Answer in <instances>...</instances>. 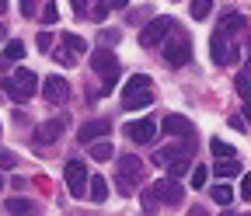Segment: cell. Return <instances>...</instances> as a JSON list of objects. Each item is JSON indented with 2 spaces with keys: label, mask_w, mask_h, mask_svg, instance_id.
I'll use <instances>...</instances> for the list:
<instances>
[{
  "label": "cell",
  "mask_w": 251,
  "mask_h": 216,
  "mask_svg": "<svg viewBox=\"0 0 251 216\" xmlns=\"http://www.w3.org/2000/svg\"><path fill=\"white\" fill-rule=\"evenodd\" d=\"M4 91L21 105V101H31L35 98V91H39V77L31 73V70H18L14 77H7L4 80Z\"/></svg>",
  "instance_id": "obj_1"
},
{
  "label": "cell",
  "mask_w": 251,
  "mask_h": 216,
  "mask_svg": "<svg viewBox=\"0 0 251 216\" xmlns=\"http://www.w3.org/2000/svg\"><path fill=\"white\" fill-rule=\"evenodd\" d=\"M91 70L101 77V91H108V87L115 84V77H119V59H115V52H112V49H94V52H91Z\"/></svg>",
  "instance_id": "obj_2"
},
{
  "label": "cell",
  "mask_w": 251,
  "mask_h": 216,
  "mask_svg": "<svg viewBox=\"0 0 251 216\" xmlns=\"http://www.w3.org/2000/svg\"><path fill=\"white\" fill-rule=\"evenodd\" d=\"M63 174H67L70 195H74V199H84V195H87V168H84V161H67Z\"/></svg>",
  "instance_id": "obj_3"
},
{
  "label": "cell",
  "mask_w": 251,
  "mask_h": 216,
  "mask_svg": "<svg viewBox=\"0 0 251 216\" xmlns=\"http://www.w3.org/2000/svg\"><path fill=\"white\" fill-rule=\"evenodd\" d=\"M161 49H164V59H168L171 67H185L188 59H192V46H188V35L168 39V42H161Z\"/></svg>",
  "instance_id": "obj_4"
},
{
  "label": "cell",
  "mask_w": 251,
  "mask_h": 216,
  "mask_svg": "<svg viewBox=\"0 0 251 216\" xmlns=\"http://www.w3.org/2000/svg\"><path fill=\"white\" fill-rule=\"evenodd\" d=\"M168 28H171V18H153V21H147L143 24V32H140V46H147V49H153L157 42H164V35H168Z\"/></svg>",
  "instance_id": "obj_5"
},
{
  "label": "cell",
  "mask_w": 251,
  "mask_h": 216,
  "mask_svg": "<svg viewBox=\"0 0 251 216\" xmlns=\"http://www.w3.org/2000/svg\"><path fill=\"white\" fill-rule=\"evenodd\" d=\"M157 122L153 119H136V122H129L126 126V140H133V143H150L153 136H157Z\"/></svg>",
  "instance_id": "obj_6"
},
{
  "label": "cell",
  "mask_w": 251,
  "mask_h": 216,
  "mask_svg": "<svg viewBox=\"0 0 251 216\" xmlns=\"http://www.w3.org/2000/svg\"><path fill=\"white\" fill-rule=\"evenodd\" d=\"M244 32V14H237V11H227L224 18H220V24H216V32L213 35H220V39H234V35H241Z\"/></svg>",
  "instance_id": "obj_7"
},
{
  "label": "cell",
  "mask_w": 251,
  "mask_h": 216,
  "mask_svg": "<svg viewBox=\"0 0 251 216\" xmlns=\"http://www.w3.org/2000/svg\"><path fill=\"white\" fill-rule=\"evenodd\" d=\"M42 95H46V101L63 105V101L70 98V84L63 80V77H46V84H42Z\"/></svg>",
  "instance_id": "obj_8"
},
{
  "label": "cell",
  "mask_w": 251,
  "mask_h": 216,
  "mask_svg": "<svg viewBox=\"0 0 251 216\" xmlns=\"http://www.w3.org/2000/svg\"><path fill=\"white\" fill-rule=\"evenodd\" d=\"M108 129H112V126H108L105 119H91V122H84V126L77 129V140H80V143H98V140L108 136Z\"/></svg>",
  "instance_id": "obj_9"
},
{
  "label": "cell",
  "mask_w": 251,
  "mask_h": 216,
  "mask_svg": "<svg viewBox=\"0 0 251 216\" xmlns=\"http://www.w3.org/2000/svg\"><path fill=\"white\" fill-rule=\"evenodd\" d=\"M153 195H157V202H168V206H178L181 199H185V189L178 181H157V189H153Z\"/></svg>",
  "instance_id": "obj_10"
},
{
  "label": "cell",
  "mask_w": 251,
  "mask_h": 216,
  "mask_svg": "<svg viewBox=\"0 0 251 216\" xmlns=\"http://www.w3.org/2000/svg\"><path fill=\"white\" fill-rule=\"evenodd\" d=\"M63 126H67L63 119H49V122H42V126L35 129V143H56V140L63 136Z\"/></svg>",
  "instance_id": "obj_11"
},
{
  "label": "cell",
  "mask_w": 251,
  "mask_h": 216,
  "mask_svg": "<svg viewBox=\"0 0 251 216\" xmlns=\"http://www.w3.org/2000/svg\"><path fill=\"white\" fill-rule=\"evenodd\" d=\"M122 105H126V112L150 108L153 105V91H133V95H122Z\"/></svg>",
  "instance_id": "obj_12"
},
{
  "label": "cell",
  "mask_w": 251,
  "mask_h": 216,
  "mask_svg": "<svg viewBox=\"0 0 251 216\" xmlns=\"http://www.w3.org/2000/svg\"><path fill=\"white\" fill-rule=\"evenodd\" d=\"M181 157H188V146H161V150L153 153V164L168 168V164H175V161H181Z\"/></svg>",
  "instance_id": "obj_13"
},
{
  "label": "cell",
  "mask_w": 251,
  "mask_h": 216,
  "mask_svg": "<svg viewBox=\"0 0 251 216\" xmlns=\"http://www.w3.org/2000/svg\"><path fill=\"white\" fill-rule=\"evenodd\" d=\"M161 129H168L171 136H192V122H188L185 115H168Z\"/></svg>",
  "instance_id": "obj_14"
},
{
  "label": "cell",
  "mask_w": 251,
  "mask_h": 216,
  "mask_svg": "<svg viewBox=\"0 0 251 216\" xmlns=\"http://www.w3.org/2000/svg\"><path fill=\"white\" fill-rule=\"evenodd\" d=\"M140 171H143V164L133 157V153L119 161V178H122V181H136V178H140Z\"/></svg>",
  "instance_id": "obj_15"
},
{
  "label": "cell",
  "mask_w": 251,
  "mask_h": 216,
  "mask_svg": "<svg viewBox=\"0 0 251 216\" xmlns=\"http://www.w3.org/2000/svg\"><path fill=\"white\" fill-rule=\"evenodd\" d=\"M133 91H153V80H150L147 73H133L129 80H126V87H122V95H133Z\"/></svg>",
  "instance_id": "obj_16"
},
{
  "label": "cell",
  "mask_w": 251,
  "mask_h": 216,
  "mask_svg": "<svg viewBox=\"0 0 251 216\" xmlns=\"http://www.w3.org/2000/svg\"><path fill=\"white\" fill-rule=\"evenodd\" d=\"M87 195H91V202H105V199H108L105 178H87Z\"/></svg>",
  "instance_id": "obj_17"
},
{
  "label": "cell",
  "mask_w": 251,
  "mask_h": 216,
  "mask_svg": "<svg viewBox=\"0 0 251 216\" xmlns=\"http://www.w3.org/2000/svg\"><path fill=\"white\" fill-rule=\"evenodd\" d=\"M7 213L11 216H28V213H35V202H31V199H7Z\"/></svg>",
  "instance_id": "obj_18"
},
{
  "label": "cell",
  "mask_w": 251,
  "mask_h": 216,
  "mask_svg": "<svg viewBox=\"0 0 251 216\" xmlns=\"http://www.w3.org/2000/svg\"><path fill=\"white\" fill-rule=\"evenodd\" d=\"M63 49L74 52V56H80V52H87V39H80V35L67 32V35H63Z\"/></svg>",
  "instance_id": "obj_19"
},
{
  "label": "cell",
  "mask_w": 251,
  "mask_h": 216,
  "mask_svg": "<svg viewBox=\"0 0 251 216\" xmlns=\"http://www.w3.org/2000/svg\"><path fill=\"white\" fill-rule=\"evenodd\" d=\"M87 153H91L94 161H108L112 153H115V146H112L108 140H98V143H91V150H87Z\"/></svg>",
  "instance_id": "obj_20"
},
{
  "label": "cell",
  "mask_w": 251,
  "mask_h": 216,
  "mask_svg": "<svg viewBox=\"0 0 251 216\" xmlns=\"http://www.w3.org/2000/svg\"><path fill=\"white\" fill-rule=\"evenodd\" d=\"M213 174L216 178H234V174H241V164L237 161H220V164H213Z\"/></svg>",
  "instance_id": "obj_21"
},
{
  "label": "cell",
  "mask_w": 251,
  "mask_h": 216,
  "mask_svg": "<svg viewBox=\"0 0 251 216\" xmlns=\"http://www.w3.org/2000/svg\"><path fill=\"white\" fill-rule=\"evenodd\" d=\"M209 146H213V157H220V161H234V153H237V150H234L230 143H224V140H213Z\"/></svg>",
  "instance_id": "obj_22"
},
{
  "label": "cell",
  "mask_w": 251,
  "mask_h": 216,
  "mask_svg": "<svg viewBox=\"0 0 251 216\" xmlns=\"http://www.w3.org/2000/svg\"><path fill=\"white\" fill-rule=\"evenodd\" d=\"M213 202L216 206H230L234 202V189H230V185H216V189H213Z\"/></svg>",
  "instance_id": "obj_23"
},
{
  "label": "cell",
  "mask_w": 251,
  "mask_h": 216,
  "mask_svg": "<svg viewBox=\"0 0 251 216\" xmlns=\"http://www.w3.org/2000/svg\"><path fill=\"white\" fill-rule=\"evenodd\" d=\"M206 181H209V168H192V181H188V185H192V189H206Z\"/></svg>",
  "instance_id": "obj_24"
},
{
  "label": "cell",
  "mask_w": 251,
  "mask_h": 216,
  "mask_svg": "<svg viewBox=\"0 0 251 216\" xmlns=\"http://www.w3.org/2000/svg\"><path fill=\"white\" fill-rule=\"evenodd\" d=\"M188 11H192V18H209V11H213V4H209V0H196V4H188Z\"/></svg>",
  "instance_id": "obj_25"
},
{
  "label": "cell",
  "mask_w": 251,
  "mask_h": 216,
  "mask_svg": "<svg viewBox=\"0 0 251 216\" xmlns=\"http://www.w3.org/2000/svg\"><path fill=\"white\" fill-rule=\"evenodd\" d=\"M11 59H25V46H21V42H7V49H4V63H11Z\"/></svg>",
  "instance_id": "obj_26"
},
{
  "label": "cell",
  "mask_w": 251,
  "mask_h": 216,
  "mask_svg": "<svg viewBox=\"0 0 251 216\" xmlns=\"http://www.w3.org/2000/svg\"><path fill=\"white\" fill-rule=\"evenodd\" d=\"M188 164H192V161H188V157H181V161H175V164H168V174H171V178H181V174L188 171Z\"/></svg>",
  "instance_id": "obj_27"
},
{
  "label": "cell",
  "mask_w": 251,
  "mask_h": 216,
  "mask_svg": "<svg viewBox=\"0 0 251 216\" xmlns=\"http://www.w3.org/2000/svg\"><path fill=\"white\" fill-rule=\"evenodd\" d=\"M39 18H42V21H46V24H56V21H59V7H56V4H46V7H42V14H39Z\"/></svg>",
  "instance_id": "obj_28"
},
{
  "label": "cell",
  "mask_w": 251,
  "mask_h": 216,
  "mask_svg": "<svg viewBox=\"0 0 251 216\" xmlns=\"http://www.w3.org/2000/svg\"><path fill=\"white\" fill-rule=\"evenodd\" d=\"M108 11H112V4H94V7H91V14H87V18H94V21H101V18H105V14H108Z\"/></svg>",
  "instance_id": "obj_29"
},
{
  "label": "cell",
  "mask_w": 251,
  "mask_h": 216,
  "mask_svg": "<svg viewBox=\"0 0 251 216\" xmlns=\"http://www.w3.org/2000/svg\"><path fill=\"white\" fill-rule=\"evenodd\" d=\"M237 95H241V98H244V101L251 105V84H248L244 77H237Z\"/></svg>",
  "instance_id": "obj_30"
},
{
  "label": "cell",
  "mask_w": 251,
  "mask_h": 216,
  "mask_svg": "<svg viewBox=\"0 0 251 216\" xmlns=\"http://www.w3.org/2000/svg\"><path fill=\"white\" fill-rule=\"evenodd\" d=\"M14 164H18V157H14V153L0 150V171H7V168H14Z\"/></svg>",
  "instance_id": "obj_31"
},
{
  "label": "cell",
  "mask_w": 251,
  "mask_h": 216,
  "mask_svg": "<svg viewBox=\"0 0 251 216\" xmlns=\"http://www.w3.org/2000/svg\"><path fill=\"white\" fill-rule=\"evenodd\" d=\"M52 46H56V39H52L49 32H42V35H39V49H42V52H52Z\"/></svg>",
  "instance_id": "obj_32"
},
{
  "label": "cell",
  "mask_w": 251,
  "mask_h": 216,
  "mask_svg": "<svg viewBox=\"0 0 251 216\" xmlns=\"http://www.w3.org/2000/svg\"><path fill=\"white\" fill-rule=\"evenodd\" d=\"M241 199H244V202H251V174H244V178H241Z\"/></svg>",
  "instance_id": "obj_33"
},
{
  "label": "cell",
  "mask_w": 251,
  "mask_h": 216,
  "mask_svg": "<svg viewBox=\"0 0 251 216\" xmlns=\"http://www.w3.org/2000/svg\"><path fill=\"white\" fill-rule=\"evenodd\" d=\"M56 59H59V63H63V67H70V63H74V59H77V56H74V52H67V49H56Z\"/></svg>",
  "instance_id": "obj_34"
},
{
  "label": "cell",
  "mask_w": 251,
  "mask_h": 216,
  "mask_svg": "<svg viewBox=\"0 0 251 216\" xmlns=\"http://www.w3.org/2000/svg\"><path fill=\"white\" fill-rule=\"evenodd\" d=\"M153 206H157V195H153V189H150V192H143V209L150 213Z\"/></svg>",
  "instance_id": "obj_35"
},
{
  "label": "cell",
  "mask_w": 251,
  "mask_h": 216,
  "mask_svg": "<svg viewBox=\"0 0 251 216\" xmlns=\"http://www.w3.org/2000/svg\"><path fill=\"white\" fill-rule=\"evenodd\" d=\"M115 189H119V195H133V181H122V178H119Z\"/></svg>",
  "instance_id": "obj_36"
},
{
  "label": "cell",
  "mask_w": 251,
  "mask_h": 216,
  "mask_svg": "<svg viewBox=\"0 0 251 216\" xmlns=\"http://www.w3.org/2000/svg\"><path fill=\"white\" fill-rule=\"evenodd\" d=\"M35 11H39V7L31 4V0H25V4H21V14H25V18H35Z\"/></svg>",
  "instance_id": "obj_37"
},
{
  "label": "cell",
  "mask_w": 251,
  "mask_h": 216,
  "mask_svg": "<svg viewBox=\"0 0 251 216\" xmlns=\"http://www.w3.org/2000/svg\"><path fill=\"white\" fill-rule=\"evenodd\" d=\"M241 122H244V126L251 122V105H244V119H241Z\"/></svg>",
  "instance_id": "obj_38"
},
{
  "label": "cell",
  "mask_w": 251,
  "mask_h": 216,
  "mask_svg": "<svg viewBox=\"0 0 251 216\" xmlns=\"http://www.w3.org/2000/svg\"><path fill=\"white\" fill-rule=\"evenodd\" d=\"M188 216H209L206 209H188Z\"/></svg>",
  "instance_id": "obj_39"
},
{
  "label": "cell",
  "mask_w": 251,
  "mask_h": 216,
  "mask_svg": "<svg viewBox=\"0 0 251 216\" xmlns=\"http://www.w3.org/2000/svg\"><path fill=\"white\" fill-rule=\"evenodd\" d=\"M0 192H4V174H0Z\"/></svg>",
  "instance_id": "obj_40"
},
{
  "label": "cell",
  "mask_w": 251,
  "mask_h": 216,
  "mask_svg": "<svg viewBox=\"0 0 251 216\" xmlns=\"http://www.w3.org/2000/svg\"><path fill=\"white\" fill-rule=\"evenodd\" d=\"M224 216H237V213H230V209H227V213H224Z\"/></svg>",
  "instance_id": "obj_41"
},
{
  "label": "cell",
  "mask_w": 251,
  "mask_h": 216,
  "mask_svg": "<svg viewBox=\"0 0 251 216\" xmlns=\"http://www.w3.org/2000/svg\"><path fill=\"white\" fill-rule=\"evenodd\" d=\"M0 39H4V24H0Z\"/></svg>",
  "instance_id": "obj_42"
},
{
  "label": "cell",
  "mask_w": 251,
  "mask_h": 216,
  "mask_svg": "<svg viewBox=\"0 0 251 216\" xmlns=\"http://www.w3.org/2000/svg\"><path fill=\"white\" fill-rule=\"evenodd\" d=\"M248 70H251V59H248Z\"/></svg>",
  "instance_id": "obj_43"
}]
</instances>
